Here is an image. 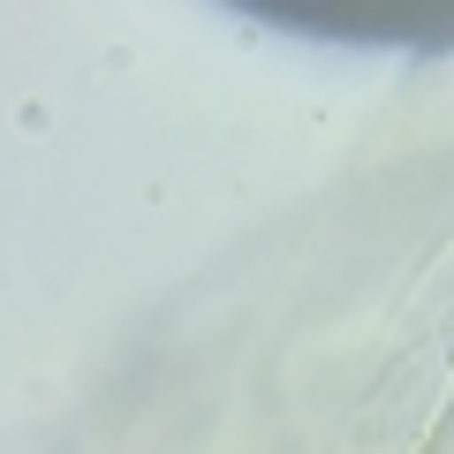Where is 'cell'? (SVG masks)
Masks as SVG:
<instances>
[{
    "label": "cell",
    "instance_id": "1",
    "mask_svg": "<svg viewBox=\"0 0 454 454\" xmlns=\"http://www.w3.org/2000/svg\"><path fill=\"white\" fill-rule=\"evenodd\" d=\"M325 38H387V46H454V23H364V16H288Z\"/></svg>",
    "mask_w": 454,
    "mask_h": 454
}]
</instances>
